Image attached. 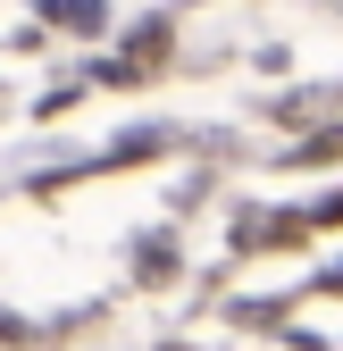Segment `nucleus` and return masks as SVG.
<instances>
[{
    "instance_id": "f257e3e1",
    "label": "nucleus",
    "mask_w": 343,
    "mask_h": 351,
    "mask_svg": "<svg viewBox=\"0 0 343 351\" xmlns=\"http://www.w3.org/2000/svg\"><path fill=\"white\" fill-rule=\"evenodd\" d=\"M42 9H51V17H67V25H101V9H93V0H42Z\"/></svg>"
}]
</instances>
